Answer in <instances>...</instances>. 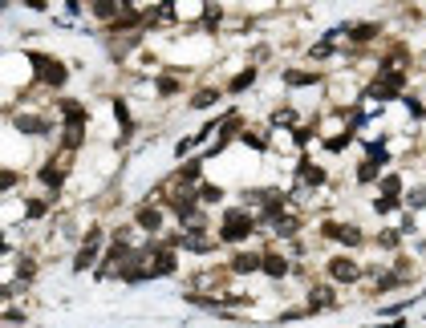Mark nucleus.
Wrapping results in <instances>:
<instances>
[{
  "label": "nucleus",
  "mask_w": 426,
  "mask_h": 328,
  "mask_svg": "<svg viewBox=\"0 0 426 328\" xmlns=\"http://www.w3.org/2000/svg\"><path fill=\"white\" fill-rule=\"evenodd\" d=\"M248 227H252V219L236 211V215L223 219V239H227V243H236V239H244V235H248Z\"/></svg>",
  "instance_id": "nucleus-1"
},
{
  "label": "nucleus",
  "mask_w": 426,
  "mask_h": 328,
  "mask_svg": "<svg viewBox=\"0 0 426 328\" xmlns=\"http://www.w3.org/2000/svg\"><path fill=\"white\" fill-rule=\"evenodd\" d=\"M98 243H102V231H98V227H90V235H86V247H81V255H77V264H73L77 272H86V268L94 264V255H98Z\"/></svg>",
  "instance_id": "nucleus-2"
},
{
  "label": "nucleus",
  "mask_w": 426,
  "mask_h": 328,
  "mask_svg": "<svg viewBox=\"0 0 426 328\" xmlns=\"http://www.w3.org/2000/svg\"><path fill=\"white\" fill-rule=\"evenodd\" d=\"M329 272L337 275V279H341V284H353V279H357V264H353V260H345V255H341V260H333V264H329Z\"/></svg>",
  "instance_id": "nucleus-3"
},
{
  "label": "nucleus",
  "mask_w": 426,
  "mask_h": 328,
  "mask_svg": "<svg viewBox=\"0 0 426 328\" xmlns=\"http://www.w3.org/2000/svg\"><path fill=\"white\" fill-rule=\"evenodd\" d=\"M37 65H41V77H45L49 85H61V81H65V69H61L57 61H45V57H37Z\"/></svg>",
  "instance_id": "nucleus-4"
},
{
  "label": "nucleus",
  "mask_w": 426,
  "mask_h": 328,
  "mask_svg": "<svg viewBox=\"0 0 426 328\" xmlns=\"http://www.w3.org/2000/svg\"><path fill=\"white\" fill-rule=\"evenodd\" d=\"M155 275H162V272H175V255L171 251H155V268H151Z\"/></svg>",
  "instance_id": "nucleus-5"
},
{
  "label": "nucleus",
  "mask_w": 426,
  "mask_h": 328,
  "mask_svg": "<svg viewBox=\"0 0 426 328\" xmlns=\"http://www.w3.org/2000/svg\"><path fill=\"white\" fill-rule=\"evenodd\" d=\"M260 268H264L268 275H284V272H288V264H284L280 255H264V260H260Z\"/></svg>",
  "instance_id": "nucleus-6"
},
{
  "label": "nucleus",
  "mask_w": 426,
  "mask_h": 328,
  "mask_svg": "<svg viewBox=\"0 0 426 328\" xmlns=\"http://www.w3.org/2000/svg\"><path fill=\"white\" fill-rule=\"evenodd\" d=\"M16 126H20L25 134H41V130H45V122H41V118H16Z\"/></svg>",
  "instance_id": "nucleus-7"
},
{
  "label": "nucleus",
  "mask_w": 426,
  "mask_h": 328,
  "mask_svg": "<svg viewBox=\"0 0 426 328\" xmlns=\"http://www.w3.org/2000/svg\"><path fill=\"white\" fill-rule=\"evenodd\" d=\"M301 174H305V182H313V186H317V182H325V174H321L313 162H301Z\"/></svg>",
  "instance_id": "nucleus-8"
},
{
  "label": "nucleus",
  "mask_w": 426,
  "mask_h": 328,
  "mask_svg": "<svg viewBox=\"0 0 426 328\" xmlns=\"http://www.w3.org/2000/svg\"><path fill=\"white\" fill-rule=\"evenodd\" d=\"M381 191H386V199H398V195H402V182H398V174H390V178L381 182Z\"/></svg>",
  "instance_id": "nucleus-9"
},
{
  "label": "nucleus",
  "mask_w": 426,
  "mask_h": 328,
  "mask_svg": "<svg viewBox=\"0 0 426 328\" xmlns=\"http://www.w3.org/2000/svg\"><path fill=\"white\" fill-rule=\"evenodd\" d=\"M256 268H260L256 255H240V260H236V272H256Z\"/></svg>",
  "instance_id": "nucleus-10"
},
{
  "label": "nucleus",
  "mask_w": 426,
  "mask_h": 328,
  "mask_svg": "<svg viewBox=\"0 0 426 328\" xmlns=\"http://www.w3.org/2000/svg\"><path fill=\"white\" fill-rule=\"evenodd\" d=\"M341 239H345L349 247H357V243H361V231H357V227H341Z\"/></svg>",
  "instance_id": "nucleus-11"
},
{
  "label": "nucleus",
  "mask_w": 426,
  "mask_h": 328,
  "mask_svg": "<svg viewBox=\"0 0 426 328\" xmlns=\"http://www.w3.org/2000/svg\"><path fill=\"white\" fill-rule=\"evenodd\" d=\"M252 77H256V73H252V69H244V73L231 81V89H248V85H252Z\"/></svg>",
  "instance_id": "nucleus-12"
},
{
  "label": "nucleus",
  "mask_w": 426,
  "mask_h": 328,
  "mask_svg": "<svg viewBox=\"0 0 426 328\" xmlns=\"http://www.w3.org/2000/svg\"><path fill=\"white\" fill-rule=\"evenodd\" d=\"M41 178H45L49 186H61V178H65V174H61V170H53V166H49V170H41Z\"/></svg>",
  "instance_id": "nucleus-13"
},
{
  "label": "nucleus",
  "mask_w": 426,
  "mask_h": 328,
  "mask_svg": "<svg viewBox=\"0 0 426 328\" xmlns=\"http://www.w3.org/2000/svg\"><path fill=\"white\" fill-rule=\"evenodd\" d=\"M373 174H377V166H373V162H361V166H357V178H361V182H370Z\"/></svg>",
  "instance_id": "nucleus-14"
},
{
  "label": "nucleus",
  "mask_w": 426,
  "mask_h": 328,
  "mask_svg": "<svg viewBox=\"0 0 426 328\" xmlns=\"http://www.w3.org/2000/svg\"><path fill=\"white\" fill-rule=\"evenodd\" d=\"M353 33H357V41H370L373 33H377V25H357V29H353Z\"/></svg>",
  "instance_id": "nucleus-15"
},
{
  "label": "nucleus",
  "mask_w": 426,
  "mask_h": 328,
  "mask_svg": "<svg viewBox=\"0 0 426 328\" xmlns=\"http://www.w3.org/2000/svg\"><path fill=\"white\" fill-rule=\"evenodd\" d=\"M118 122H122V130H130V109H126V102H118Z\"/></svg>",
  "instance_id": "nucleus-16"
},
{
  "label": "nucleus",
  "mask_w": 426,
  "mask_h": 328,
  "mask_svg": "<svg viewBox=\"0 0 426 328\" xmlns=\"http://www.w3.org/2000/svg\"><path fill=\"white\" fill-rule=\"evenodd\" d=\"M138 223H142V227H159V211H142Z\"/></svg>",
  "instance_id": "nucleus-17"
},
{
  "label": "nucleus",
  "mask_w": 426,
  "mask_h": 328,
  "mask_svg": "<svg viewBox=\"0 0 426 328\" xmlns=\"http://www.w3.org/2000/svg\"><path fill=\"white\" fill-rule=\"evenodd\" d=\"M94 12H98V16H114V4H110V0H98Z\"/></svg>",
  "instance_id": "nucleus-18"
},
{
  "label": "nucleus",
  "mask_w": 426,
  "mask_h": 328,
  "mask_svg": "<svg viewBox=\"0 0 426 328\" xmlns=\"http://www.w3.org/2000/svg\"><path fill=\"white\" fill-rule=\"evenodd\" d=\"M410 207H426V191H410Z\"/></svg>",
  "instance_id": "nucleus-19"
},
{
  "label": "nucleus",
  "mask_w": 426,
  "mask_h": 328,
  "mask_svg": "<svg viewBox=\"0 0 426 328\" xmlns=\"http://www.w3.org/2000/svg\"><path fill=\"white\" fill-rule=\"evenodd\" d=\"M211 102H215V93H211V89H203V93L195 98V106H211Z\"/></svg>",
  "instance_id": "nucleus-20"
}]
</instances>
